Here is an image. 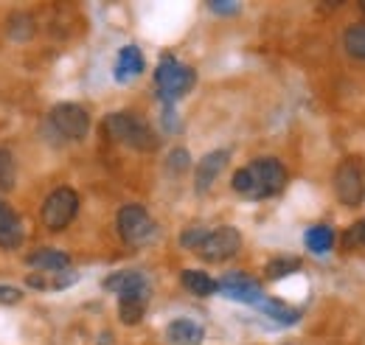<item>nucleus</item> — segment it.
<instances>
[{
	"instance_id": "22",
	"label": "nucleus",
	"mask_w": 365,
	"mask_h": 345,
	"mask_svg": "<svg viewBox=\"0 0 365 345\" xmlns=\"http://www.w3.org/2000/svg\"><path fill=\"white\" fill-rule=\"evenodd\" d=\"M205 236H208V227H202V225H194V227H185L180 233V244L185 250H194L197 253V247L205 242Z\"/></svg>"
},
{
	"instance_id": "9",
	"label": "nucleus",
	"mask_w": 365,
	"mask_h": 345,
	"mask_svg": "<svg viewBox=\"0 0 365 345\" xmlns=\"http://www.w3.org/2000/svg\"><path fill=\"white\" fill-rule=\"evenodd\" d=\"M104 289L107 292H115L118 301H143L149 303L152 298V284L143 272L138 269H121V272H113L104 278Z\"/></svg>"
},
{
	"instance_id": "3",
	"label": "nucleus",
	"mask_w": 365,
	"mask_h": 345,
	"mask_svg": "<svg viewBox=\"0 0 365 345\" xmlns=\"http://www.w3.org/2000/svg\"><path fill=\"white\" fill-rule=\"evenodd\" d=\"M197 82V71L194 68H188V65H182L178 62L175 56H163L160 59V65H158V71H155V85H158V96H160V101H166V104H175L178 98H182L191 87Z\"/></svg>"
},
{
	"instance_id": "20",
	"label": "nucleus",
	"mask_w": 365,
	"mask_h": 345,
	"mask_svg": "<svg viewBox=\"0 0 365 345\" xmlns=\"http://www.w3.org/2000/svg\"><path fill=\"white\" fill-rule=\"evenodd\" d=\"M298 269H301V259H295V256H278V259L267 261L264 275H267L270 281H278V278H287V275H292V272H298Z\"/></svg>"
},
{
	"instance_id": "2",
	"label": "nucleus",
	"mask_w": 365,
	"mask_h": 345,
	"mask_svg": "<svg viewBox=\"0 0 365 345\" xmlns=\"http://www.w3.org/2000/svg\"><path fill=\"white\" fill-rule=\"evenodd\" d=\"M101 127H104L110 140L124 143L130 149H138V152L158 149V135L152 132V127L143 118H138L133 113H110Z\"/></svg>"
},
{
	"instance_id": "4",
	"label": "nucleus",
	"mask_w": 365,
	"mask_h": 345,
	"mask_svg": "<svg viewBox=\"0 0 365 345\" xmlns=\"http://www.w3.org/2000/svg\"><path fill=\"white\" fill-rule=\"evenodd\" d=\"M334 194L346 208H357L365 200V163L346 158L334 169Z\"/></svg>"
},
{
	"instance_id": "10",
	"label": "nucleus",
	"mask_w": 365,
	"mask_h": 345,
	"mask_svg": "<svg viewBox=\"0 0 365 345\" xmlns=\"http://www.w3.org/2000/svg\"><path fill=\"white\" fill-rule=\"evenodd\" d=\"M220 295H225L230 301L239 303H256L264 298V289L262 284L253 278V275H245V272H228L220 278Z\"/></svg>"
},
{
	"instance_id": "12",
	"label": "nucleus",
	"mask_w": 365,
	"mask_h": 345,
	"mask_svg": "<svg viewBox=\"0 0 365 345\" xmlns=\"http://www.w3.org/2000/svg\"><path fill=\"white\" fill-rule=\"evenodd\" d=\"M23 244V222L11 205L0 200V247L3 250H17Z\"/></svg>"
},
{
	"instance_id": "14",
	"label": "nucleus",
	"mask_w": 365,
	"mask_h": 345,
	"mask_svg": "<svg viewBox=\"0 0 365 345\" xmlns=\"http://www.w3.org/2000/svg\"><path fill=\"white\" fill-rule=\"evenodd\" d=\"M143 68H146V62H143V53H140L138 45H127V48L118 51V59H115V79L118 82L135 79L143 73Z\"/></svg>"
},
{
	"instance_id": "15",
	"label": "nucleus",
	"mask_w": 365,
	"mask_h": 345,
	"mask_svg": "<svg viewBox=\"0 0 365 345\" xmlns=\"http://www.w3.org/2000/svg\"><path fill=\"white\" fill-rule=\"evenodd\" d=\"M166 337H169V343L175 345H200L202 337H205V331H202L200 323H194L188 317H180V320H172L166 326Z\"/></svg>"
},
{
	"instance_id": "17",
	"label": "nucleus",
	"mask_w": 365,
	"mask_h": 345,
	"mask_svg": "<svg viewBox=\"0 0 365 345\" xmlns=\"http://www.w3.org/2000/svg\"><path fill=\"white\" fill-rule=\"evenodd\" d=\"M180 284L185 292H191V295H197V298H208V295H217V292H220V281L211 278V275L202 272V269H185L180 275Z\"/></svg>"
},
{
	"instance_id": "18",
	"label": "nucleus",
	"mask_w": 365,
	"mask_h": 345,
	"mask_svg": "<svg viewBox=\"0 0 365 345\" xmlns=\"http://www.w3.org/2000/svg\"><path fill=\"white\" fill-rule=\"evenodd\" d=\"M334 242H337V233H334L329 225H312V227L304 233V244H307V250L315 253V256L331 253Z\"/></svg>"
},
{
	"instance_id": "8",
	"label": "nucleus",
	"mask_w": 365,
	"mask_h": 345,
	"mask_svg": "<svg viewBox=\"0 0 365 345\" xmlns=\"http://www.w3.org/2000/svg\"><path fill=\"white\" fill-rule=\"evenodd\" d=\"M48 121L53 124V130L59 132L62 138H68V140H82V138L88 135V130H91V115H88V110L79 107V104H73V101L56 104V107L51 110Z\"/></svg>"
},
{
	"instance_id": "7",
	"label": "nucleus",
	"mask_w": 365,
	"mask_h": 345,
	"mask_svg": "<svg viewBox=\"0 0 365 345\" xmlns=\"http://www.w3.org/2000/svg\"><path fill=\"white\" fill-rule=\"evenodd\" d=\"M242 250V233L230 225H222L217 230H208L205 242L197 247V256L208 264H222V261L233 259Z\"/></svg>"
},
{
	"instance_id": "23",
	"label": "nucleus",
	"mask_w": 365,
	"mask_h": 345,
	"mask_svg": "<svg viewBox=\"0 0 365 345\" xmlns=\"http://www.w3.org/2000/svg\"><path fill=\"white\" fill-rule=\"evenodd\" d=\"M14 185V158L11 152L0 149V188H11Z\"/></svg>"
},
{
	"instance_id": "1",
	"label": "nucleus",
	"mask_w": 365,
	"mask_h": 345,
	"mask_svg": "<svg viewBox=\"0 0 365 345\" xmlns=\"http://www.w3.org/2000/svg\"><path fill=\"white\" fill-rule=\"evenodd\" d=\"M284 185H287V169L275 158H259L230 177V188L245 200H267L281 194Z\"/></svg>"
},
{
	"instance_id": "11",
	"label": "nucleus",
	"mask_w": 365,
	"mask_h": 345,
	"mask_svg": "<svg viewBox=\"0 0 365 345\" xmlns=\"http://www.w3.org/2000/svg\"><path fill=\"white\" fill-rule=\"evenodd\" d=\"M228 160H230L228 149H214V152H208V155L197 163V172H194V191H197V194H208L211 185L217 182V177L228 166Z\"/></svg>"
},
{
	"instance_id": "5",
	"label": "nucleus",
	"mask_w": 365,
	"mask_h": 345,
	"mask_svg": "<svg viewBox=\"0 0 365 345\" xmlns=\"http://www.w3.org/2000/svg\"><path fill=\"white\" fill-rule=\"evenodd\" d=\"M76 214H79V194L68 185L53 188L43 202V211H40L48 230H65Z\"/></svg>"
},
{
	"instance_id": "16",
	"label": "nucleus",
	"mask_w": 365,
	"mask_h": 345,
	"mask_svg": "<svg viewBox=\"0 0 365 345\" xmlns=\"http://www.w3.org/2000/svg\"><path fill=\"white\" fill-rule=\"evenodd\" d=\"M256 306H259V311L264 317H270V320L281 323V326H295L301 320V314H304L298 306H289V303L278 301V298H262Z\"/></svg>"
},
{
	"instance_id": "26",
	"label": "nucleus",
	"mask_w": 365,
	"mask_h": 345,
	"mask_svg": "<svg viewBox=\"0 0 365 345\" xmlns=\"http://www.w3.org/2000/svg\"><path fill=\"white\" fill-rule=\"evenodd\" d=\"M208 9H211L214 14H225V17H233L236 11H242V6H239V3H222V0L208 3Z\"/></svg>"
},
{
	"instance_id": "19",
	"label": "nucleus",
	"mask_w": 365,
	"mask_h": 345,
	"mask_svg": "<svg viewBox=\"0 0 365 345\" xmlns=\"http://www.w3.org/2000/svg\"><path fill=\"white\" fill-rule=\"evenodd\" d=\"M343 48L351 59L365 62V23H354L343 31Z\"/></svg>"
},
{
	"instance_id": "28",
	"label": "nucleus",
	"mask_w": 365,
	"mask_h": 345,
	"mask_svg": "<svg viewBox=\"0 0 365 345\" xmlns=\"http://www.w3.org/2000/svg\"><path fill=\"white\" fill-rule=\"evenodd\" d=\"M360 9H363V11H365V0H363V3H360Z\"/></svg>"
},
{
	"instance_id": "6",
	"label": "nucleus",
	"mask_w": 365,
	"mask_h": 345,
	"mask_svg": "<svg viewBox=\"0 0 365 345\" xmlns=\"http://www.w3.org/2000/svg\"><path fill=\"white\" fill-rule=\"evenodd\" d=\"M115 227H118V236L133 247L146 244L155 236V219L140 205H124L115 216Z\"/></svg>"
},
{
	"instance_id": "13",
	"label": "nucleus",
	"mask_w": 365,
	"mask_h": 345,
	"mask_svg": "<svg viewBox=\"0 0 365 345\" xmlns=\"http://www.w3.org/2000/svg\"><path fill=\"white\" fill-rule=\"evenodd\" d=\"M26 264L34 269V272H43V275H53V272H65L71 269V256L62 253V250H37L31 253Z\"/></svg>"
},
{
	"instance_id": "24",
	"label": "nucleus",
	"mask_w": 365,
	"mask_h": 345,
	"mask_svg": "<svg viewBox=\"0 0 365 345\" xmlns=\"http://www.w3.org/2000/svg\"><path fill=\"white\" fill-rule=\"evenodd\" d=\"M191 166V158H188V149H172L169 158H166V169L175 174H182Z\"/></svg>"
},
{
	"instance_id": "21",
	"label": "nucleus",
	"mask_w": 365,
	"mask_h": 345,
	"mask_svg": "<svg viewBox=\"0 0 365 345\" xmlns=\"http://www.w3.org/2000/svg\"><path fill=\"white\" fill-rule=\"evenodd\" d=\"M146 314V303L143 301H118V320L124 326H138Z\"/></svg>"
},
{
	"instance_id": "27",
	"label": "nucleus",
	"mask_w": 365,
	"mask_h": 345,
	"mask_svg": "<svg viewBox=\"0 0 365 345\" xmlns=\"http://www.w3.org/2000/svg\"><path fill=\"white\" fill-rule=\"evenodd\" d=\"M20 298H23L20 289H14V287H0V303H17Z\"/></svg>"
},
{
	"instance_id": "25",
	"label": "nucleus",
	"mask_w": 365,
	"mask_h": 345,
	"mask_svg": "<svg viewBox=\"0 0 365 345\" xmlns=\"http://www.w3.org/2000/svg\"><path fill=\"white\" fill-rule=\"evenodd\" d=\"M343 244L346 247H365V219H360L357 225H351L343 233Z\"/></svg>"
}]
</instances>
